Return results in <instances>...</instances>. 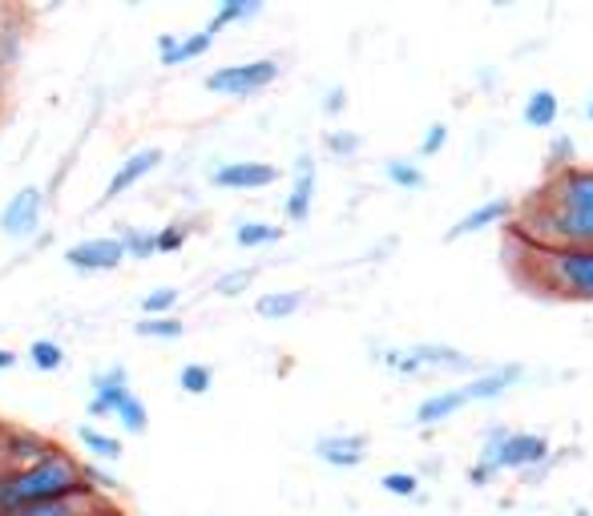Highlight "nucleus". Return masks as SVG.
<instances>
[{
    "label": "nucleus",
    "instance_id": "3",
    "mask_svg": "<svg viewBox=\"0 0 593 516\" xmlns=\"http://www.w3.org/2000/svg\"><path fill=\"white\" fill-rule=\"evenodd\" d=\"M521 267L533 270V287L541 294L570 299V303H593V247H525V258H517V270Z\"/></svg>",
    "mask_w": 593,
    "mask_h": 516
},
{
    "label": "nucleus",
    "instance_id": "20",
    "mask_svg": "<svg viewBox=\"0 0 593 516\" xmlns=\"http://www.w3.org/2000/svg\"><path fill=\"white\" fill-rule=\"evenodd\" d=\"M299 307H303L299 291H267L255 299V315L267 319V323H283V319H292Z\"/></svg>",
    "mask_w": 593,
    "mask_h": 516
},
{
    "label": "nucleus",
    "instance_id": "37",
    "mask_svg": "<svg viewBox=\"0 0 593 516\" xmlns=\"http://www.w3.org/2000/svg\"><path fill=\"white\" fill-rule=\"evenodd\" d=\"M444 146H448V126H444V121H432V126L424 129V138H420V158H436Z\"/></svg>",
    "mask_w": 593,
    "mask_h": 516
},
{
    "label": "nucleus",
    "instance_id": "35",
    "mask_svg": "<svg viewBox=\"0 0 593 516\" xmlns=\"http://www.w3.org/2000/svg\"><path fill=\"white\" fill-rule=\"evenodd\" d=\"M190 230L182 223H170L162 226V230H153V247H158V255H178V250L187 247Z\"/></svg>",
    "mask_w": 593,
    "mask_h": 516
},
{
    "label": "nucleus",
    "instance_id": "30",
    "mask_svg": "<svg viewBox=\"0 0 593 516\" xmlns=\"http://www.w3.org/2000/svg\"><path fill=\"white\" fill-rule=\"evenodd\" d=\"M570 165H578V141H573L570 133H558L546 150V174H561V170H570Z\"/></svg>",
    "mask_w": 593,
    "mask_h": 516
},
{
    "label": "nucleus",
    "instance_id": "40",
    "mask_svg": "<svg viewBox=\"0 0 593 516\" xmlns=\"http://www.w3.org/2000/svg\"><path fill=\"white\" fill-rule=\"evenodd\" d=\"M17 364H21V355L9 352V347H0V372H12Z\"/></svg>",
    "mask_w": 593,
    "mask_h": 516
},
{
    "label": "nucleus",
    "instance_id": "11",
    "mask_svg": "<svg viewBox=\"0 0 593 516\" xmlns=\"http://www.w3.org/2000/svg\"><path fill=\"white\" fill-rule=\"evenodd\" d=\"M525 379L521 364H505V367H480L477 376H468V384H460V396L465 404H493V399L509 396L512 387Z\"/></svg>",
    "mask_w": 593,
    "mask_h": 516
},
{
    "label": "nucleus",
    "instance_id": "41",
    "mask_svg": "<svg viewBox=\"0 0 593 516\" xmlns=\"http://www.w3.org/2000/svg\"><path fill=\"white\" fill-rule=\"evenodd\" d=\"M582 114H585V121H593V97H590V101H585V109H582Z\"/></svg>",
    "mask_w": 593,
    "mask_h": 516
},
{
    "label": "nucleus",
    "instance_id": "21",
    "mask_svg": "<svg viewBox=\"0 0 593 516\" xmlns=\"http://www.w3.org/2000/svg\"><path fill=\"white\" fill-rule=\"evenodd\" d=\"M258 12H263V0H222L219 9H214V17L207 21V29L214 36L226 29V24H243V21H255Z\"/></svg>",
    "mask_w": 593,
    "mask_h": 516
},
{
    "label": "nucleus",
    "instance_id": "17",
    "mask_svg": "<svg viewBox=\"0 0 593 516\" xmlns=\"http://www.w3.org/2000/svg\"><path fill=\"white\" fill-rule=\"evenodd\" d=\"M468 408L465 396H460V387H444V391H432V396H424L416 404V428H424V432H432V428H441L444 420H453L456 411Z\"/></svg>",
    "mask_w": 593,
    "mask_h": 516
},
{
    "label": "nucleus",
    "instance_id": "14",
    "mask_svg": "<svg viewBox=\"0 0 593 516\" xmlns=\"http://www.w3.org/2000/svg\"><path fill=\"white\" fill-rule=\"evenodd\" d=\"M407 352L416 355L424 372H453V376H477L480 372L477 355L460 352V347H448V343L424 340V343H412Z\"/></svg>",
    "mask_w": 593,
    "mask_h": 516
},
{
    "label": "nucleus",
    "instance_id": "16",
    "mask_svg": "<svg viewBox=\"0 0 593 516\" xmlns=\"http://www.w3.org/2000/svg\"><path fill=\"white\" fill-rule=\"evenodd\" d=\"M311 206H315V158L311 153H303L299 162H295V174H292V194L283 202V214H287V223H307L311 218Z\"/></svg>",
    "mask_w": 593,
    "mask_h": 516
},
{
    "label": "nucleus",
    "instance_id": "22",
    "mask_svg": "<svg viewBox=\"0 0 593 516\" xmlns=\"http://www.w3.org/2000/svg\"><path fill=\"white\" fill-rule=\"evenodd\" d=\"M77 440H82V448L89 452V456L97 460V464H114V460H121V440L109 432H102V428H94V423H82L77 428Z\"/></svg>",
    "mask_w": 593,
    "mask_h": 516
},
{
    "label": "nucleus",
    "instance_id": "12",
    "mask_svg": "<svg viewBox=\"0 0 593 516\" xmlns=\"http://www.w3.org/2000/svg\"><path fill=\"white\" fill-rule=\"evenodd\" d=\"M512 214H517V202H512V198L480 202V206H473L468 214H460V218H456V226H448L444 243H460V238L480 235V230H489V226H505V223H512Z\"/></svg>",
    "mask_w": 593,
    "mask_h": 516
},
{
    "label": "nucleus",
    "instance_id": "39",
    "mask_svg": "<svg viewBox=\"0 0 593 516\" xmlns=\"http://www.w3.org/2000/svg\"><path fill=\"white\" fill-rule=\"evenodd\" d=\"M493 476H497V472H493L485 460H473V464H468V484H473V488H489Z\"/></svg>",
    "mask_w": 593,
    "mask_h": 516
},
{
    "label": "nucleus",
    "instance_id": "9",
    "mask_svg": "<svg viewBox=\"0 0 593 516\" xmlns=\"http://www.w3.org/2000/svg\"><path fill=\"white\" fill-rule=\"evenodd\" d=\"M279 182V165L271 162H222L210 170V186L214 190H267Z\"/></svg>",
    "mask_w": 593,
    "mask_h": 516
},
{
    "label": "nucleus",
    "instance_id": "8",
    "mask_svg": "<svg viewBox=\"0 0 593 516\" xmlns=\"http://www.w3.org/2000/svg\"><path fill=\"white\" fill-rule=\"evenodd\" d=\"M89 404H85V411H89V420H109L117 408H121V399L134 391L129 387V372L121 364H109L102 367V372H94V379H89Z\"/></svg>",
    "mask_w": 593,
    "mask_h": 516
},
{
    "label": "nucleus",
    "instance_id": "36",
    "mask_svg": "<svg viewBox=\"0 0 593 516\" xmlns=\"http://www.w3.org/2000/svg\"><path fill=\"white\" fill-rule=\"evenodd\" d=\"M375 359H380L384 367H392V372H400V376H420V372H424V367H420V359H416L412 352H407V347H392V352H380Z\"/></svg>",
    "mask_w": 593,
    "mask_h": 516
},
{
    "label": "nucleus",
    "instance_id": "31",
    "mask_svg": "<svg viewBox=\"0 0 593 516\" xmlns=\"http://www.w3.org/2000/svg\"><path fill=\"white\" fill-rule=\"evenodd\" d=\"M178 387H182V396H207L210 387H214V367L187 364L182 372H178Z\"/></svg>",
    "mask_w": 593,
    "mask_h": 516
},
{
    "label": "nucleus",
    "instance_id": "33",
    "mask_svg": "<svg viewBox=\"0 0 593 516\" xmlns=\"http://www.w3.org/2000/svg\"><path fill=\"white\" fill-rule=\"evenodd\" d=\"M324 146H327V153H331V158H339V162H351V158L360 153L363 138H360V133H351V129H327Z\"/></svg>",
    "mask_w": 593,
    "mask_h": 516
},
{
    "label": "nucleus",
    "instance_id": "25",
    "mask_svg": "<svg viewBox=\"0 0 593 516\" xmlns=\"http://www.w3.org/2000/svg\"><path fill=\"white\" fill-rule=\"evenodd\" d=\"M134 335H138V340H182V335H187V323H182V319L178 315H158V319H138V323H134Z\"/></svg>",
    "mask_w": 593,
    "mask_h": 516
},
{
    "label": "nucleus",
    "instance_id": "4",
    "mask_svg": "<svg viewBox=\"0 0 593 516\" xmlns=\"http://www.w3.org/2000/svg\"><path fill=\"white\" fill-rule=\"evenodd\" d=\"M283 65L275 57H258V61H239V65H219L214 73H207V89L214 97H255L263 89L279 82Z\"/></svg>",
    "mask_w": 593,
    "mask_h": 516
},
{
    "label": "nucleus",
    "instance_id": "7",
    "mask_svg": "<svg viewBox=\"0 0 593 516\" xmlns=\"http://www.w3.org/2000/svg\"><path fill=\"white\" fill-rule=\"evenodd\" d=\"M65 262H70L73 270H82V275H109V270H117L126 262V255H121L117 235H102V238L73 243V247L65 250Z\"/></svg>",
    "mask_w": 593,
    "mask_h": 516
},
{
    "label": "nucleus",
    "instance_id": "27",
    "mask_svg": "<svg viewBox=\"0 0 593 516\" xmlns=\"http://www.w3.org/2000/svg\"><path fill=\"white\" fill-rule=\"evenodd\" d=\"M24 359L36 367V372H61L65 367V347H61L57 340H33L29 343V352H24Z\"/></svg>",
    "mask_w": 593,
    "mask_h": 516
},
{
    "label": "nucleus",
    "instance_id": "6",
    "mask_svg": "<svg viewBox=\"0 0 593 516\" xmlns=\"http://www.w3.org/2000/svg\"><path fill=\"white\" fill-rule=\"evenodd\" d=\"M41 218H45V190L21 186L0 211V230L9 238H33L41 230Z\"/></svg>",
    "mask_w": 593,
    "mask_h": 516
},
{
    "label": "nucleus",
    "instance_id": "26",
    "mask_svg": "<svg viewBox=\"0 0 593 516\" xmlns=\"http://www.w3.org/2000/svg\"><path fill=\"white\" fill-rule=\"evenodd\" d=\"M114 416L121 420V428H126L129 436H146V432H150V408H146V399H141L138 391H129Z\"/></svg>",
    "mask_w": 593,
    "mask_h": 516
},
{
    "label": "nucleus",
    "instance_id": "5",
    "mask_svg": "<svg viewBox=\"0 0 593 516\" xmlns=\"http://www.w3.org/2000/svg\"><path fill=\"white\" fill-rule=\"evenodd\" d=\"M549 456H553V444H549L546 432H509L505 444L493 456H477V460H485L493 472H529V469H541Z\"/></svg>",
    "mask_w": 593,
    "mask_h": 516
},
{
    "label": "nucleus",
    "instance_id": "28",
    "mask_svg": "<svg viewBox=\"0 0 593 516\" xmlns=\"http://www.w3.org/2000/svg\"><path fill=\"white\" fill-rule=\"evenodd\" d=\"M121 255L134 258V262H146V258H158V247H153V230H141V226H126L121 235Z\"/></svg>",
    "mask_w": 593,
    "mask_h": 516
},
{
    "label": "nucleus",
    "instance_id": "43",
    "mask_svg": "<svg viewBox=\"0 0 593 516\" xmlns=\"http://www.w3.org/2000/svg\"><path fill=\"white\" fill-rule=\"evenodd\" d=\"M0 82H4V65H0Z\"/></svg>",
    "mask_w": 593,
    "mask_h": 516
},
{
    "label": "nucleus",
    "instance_id": "42",
    "mask_svg": "<svg viewBox=\"0 0 593 516\" xmlns=\"http://www.w3.org/2000/svg\"><path fill=\"white\" fill-rule=\"evenodd\" d=\"M97 516H117V513H114V508H102V513H97Z\"/></svg>",
    "mask_w": 593,
    "mask_h": 516
},
{
    "label": "nucleus",
    "instance_id": "19",
    "mask_svg": "<svg viewBox=\"0 0 593 516\" xmlns=\"http://www.w3.org/2000/svg\"><path fill=\"white\" fill-rule=\"evenodd\" d=\"M558 118H561V97L553 89H533V94L525 97L521 121L529 129H553Z\"/></svg>",
    "mask_w": 593,
    "mask_h": 516
},
{
    "label": "nucleus",
    "instance_id": "13",
    "mask_svg": "<svg viewBox=\"0 0 593 516\" xmlns=\"http://www.w3.org/2000/svg\"><path fill=\"white\" fill-rule=\"evenodd\" d=\"M368 436L363 432H327L315 440V456L331 469H360L368 460Z\"/></svg>",
    "mask_w": 593,
    "mask_h": 516
},
{
    "label": "nucleus",
    "instance_id": "10",
    "mask_svg": "<svg viewBox=\"0 0 593 516\" xmlns=\"http://www.w3.org/2000/svg\"><path fill=\"white\" fill-rule=\"evenodd\" d=\"M162 162H166V153L158 150V146H141V150H134L126 162L114 170V178H109V186H105L102 202H117L121 194H129L134 186H141V182H146V178H150Z\"/></svg>",
    "mask_w": 593,
    "mask_h": 516
},
{
    "label": "nucleus",
    "instance_id": "18",
    "mask_svg": "<svg viewBox=\"0 0 593 516\" xmlns=\"http://www.w3.org/2000/svg\"><path fill=\"white\" fill-rule=\"evenodd\" d=\"M102 496L94 493H82V496H70V501H45V505H24V508H12V513H0V516H97L102 513Z\"/></svg>",
    "mask_w": 593,
    "mask_h": 516
},
{
    "label": "nucleus",
    "instance_id": "15",
    "mask_svg": "<svg viewBox=\"0 0 593 516\" xmlns=\"http://www.w3.org/2000/svg\"><path fill=\"white\" fill-rule=\"evenodd\" d=\"M210 49H214V33L210 29H198V33H162L158 36V61H162L166 69H178V65H190V61L207 57Z\"/></svg>",
    "mask_w": 593,
    "mask_h": 516
},
{
    "label": "nucleus",
    "instance_id": "29",
    "mask_svg": "<svg viewBox=\"0 0 593 516\" xmlns=\"http://www.w3.org/2000/svg\"><path fill=\"white\" fill-rule=\"evenodd\" d=\"M255 279H258V267H234L214 279V294H219V299H239L243 291L255 287Z\"/></svg>",
    "mask_w": 593,
    "mask_h": 516
},
{
    "label": "nucleus",
    "instance_id": "2",
    "mask_svg": "<svg viewBox=\"0 0 593 516\" xmlns=\"http://www.w3.org/2000/svg\"><path fill=\"white\" fill-rule=\"evenodd\" d=\"M82 460L70 456L65 448H49L45 456L24 464L17 472H0V513L24 505H45V501H70L82 496Z\"/></svg>",
    "mask_w": 593,
    "mask_h": 516
},
{
    "label": "nucleus",
    "instance_id": "1",
    "mask_svg": "<svg viewBox=\"0 0 593 516\" xmlns=\"http://www.w3.org/2000/svg\"><path fill=\"white\" fill-rule=\"evenodd\" d=\"M512 235L525 247H593V165H570L529 194L512 214Z\"/></svg>",
    "mask_w": 593,
    "mask_h": 516
},
{
    "label": "nucleus",
    "instance_id": "34",
    "mask_svg": "<svg viewBox=\"0 0 593 516\" xmlns=\"http://www.w3.org/2000/svg\"><path fill=\"white\" fill-rule=\"evenodd\" d=\"M178 299H182V291H174V287H153V291L141 299V319L174 315Z\"/></svg>",
    "mask_w": 593,
    "mask_h": 516
},
{
    "label": "nucleus",
    "instance_id": "38",
    "mask_svg": "<svg viewBox=\"0 0 593 516\" xmlns=\"http://www.w3.org/2000/svg\"><path fill=\"white\" fill-rule=\"evenodd\" d=\"M343 109H348V89H343V85H331L324 97V114L327 118H339Z\"/></svg>",
    "mask_w": 593,
    "mask_h": 516
},
{
    "label": "nucleus",
    "instance_id": "23",
    "mask_svg": "<svg viewBox=\"0 0 593 516\" xmlns=\"http://www.w3.org/2000/svg\"><path fill=\"white\" fill-rule=\"evenodd\" d=\"M384 174L395 190H407V194H416V190L428 186V174H424V165L412 162V158H388L384 162Z\"/></svg>",
    "mask_w": 593,
    "mask_h": 516
},
{
    "label": "nucleus",
    "instance_id": "24",
    "mask_svg": "<svg viewBox=\"0 0 593 516\" xmlns=\"http://www.w3.org/2000/svg\"><path fill=\"white\" fill-rule=\"evenodd\" d=\"M234 243L243 250H263V247H275V243H283V226L275 223H243L239 230H234Z\"/></svg>",
    "mask_w": 593,
    "mask_h": 516
},
{
    "label": "nucleus",
    "instance_id": "32",
    "mask_svg": "<svg viewBox=\"0 0 593 516\" xmlns=\"http://www.w3.org/2000/svg\"><path fill=\"white\" fill-rule=\"evenodd\" d=\"M380 488H384L388 496H395V501H416V496H420V476H416V472H404V469L384 472V476H380Z\"/></svg>",
    "mask_w": 593,
    "mask_h": 516
}]
</instances>
